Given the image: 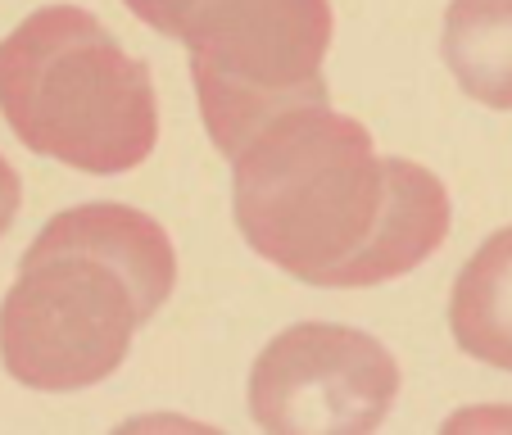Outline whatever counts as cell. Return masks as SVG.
<instances>
[{
    "mask_svg": "<svg viewBox=\"0 0 512 435\" xmlns=\"http://www.w3.org/2000/svg\"><path fill=\"white\" fill-rule=\"evenodd\" d=\"M19 204H23L19 173L10 168V159L0 155V236L10 232V223H14V213H19Z\"/></svg>",
    "mask_w": 512,
    "mask_h": 435,
    "instance_id": "cell-8",
    "label": "cell"
},
{
    "mask_svg": "<svg viewBox=\"0 0 512 435\" xmlns=\"http://www.w3.org/2000/svg\"><path fill=\"white\" fill-rule=\"evenodd\" d=\"M0 114L32 155L96 177L141 168L159 141L150 68L78 5H46L0 41Z\"/></svg>",
    "mask_w": 512,
    "mask_h": 435,
    "instance_id": "cell-3",
    "label": "cell"
},
{
    "mask_svg": "<svg viewBox=\"0 0 512 435\" xmlns=\"http://www.w3.org/2000/svg\"><path fill=\"white\" fill-rule=\"evenodd\" d=\"M232 213L259 259L331 290L404 277L449 236L445 182L381 159L368 127L327 100L286 109L236 150Z\"/></svg>",
    "mask_w": 512,
    "mask_h": 435,
    "instance_id": "cell-1",
    "label": "cell"
},
{
    "mask_svg": "<svg viewBox=\"0 0 512 435\" xmlns=\"http://www.w3.org/2000/svg\"><path fill=\"white\" fill-rule=\"evenodd\" d=\"M177 286L168 232L127 204L55 213L0 309V358L28 390H87L123 368L132 336Z\"/></svg>",
    "mask_w": 512,
    "mask_h": 435,
    "instance_id": "cell-2",
    "label": "cell"
},
{
    "mask_svg": "<svg viewBox=\"0 0 512 435\" xmlns=\"http://www.w3.org/2000/svg\"><path fill=\"white\" fill-rule=\"evenodd\" d=\"M145 28L191 50V78L213 145L227 159L295 105L327 100V0H123Z\"/></svg>",
    "mask_w": 512,
    "mask_h": 435,
    "instance_id": "cell-4",
    "label": "cell"
},
{
    "mask_svg": "<svg viewBox=\"0 0 512 435\" xmlns=\"http://www.w3.org/2000/svg\"><path fill=\"white\" fill-rule=\"evenodd\" d=\"M449 331L467 358L512 372V227L463 263L449 295Z\"/></svg>",
    "mask_w": 512,
    "mask_h": 435,
    "instance_id": "cell-6",
    "label": "cell"
},
{
    "mask_svg": "<svg viewBox=\"0 0 512 435\" xmlns=\"http://www.w3.org/2000/svg\"><path fill=\"white\" fill-rule=\"evenodd\" d=\"M399 399V363L377 336L300 322L263 345L250 368V417L272 435H363Z\"/></svg>",
    "mask_w": 512,
    "mask_h": 435,
    "instance_id": "cell-5",
    "label": "cell"
},
{
    "mask_svg": "<svg viewBox=\"0 0 512 435\" xmlns=\"http://www.w3.org/2000/svg\"><path fill=\"white\" fill-rule=\"evenodd\" d=\"M440 55L472 100L512 109V0H454Z\"/></svg>",
    "mask_w": 512,
    "mask_h": 435,
    "instance_id": "cell-7",
    "label": "cell"
}]
</instances>
